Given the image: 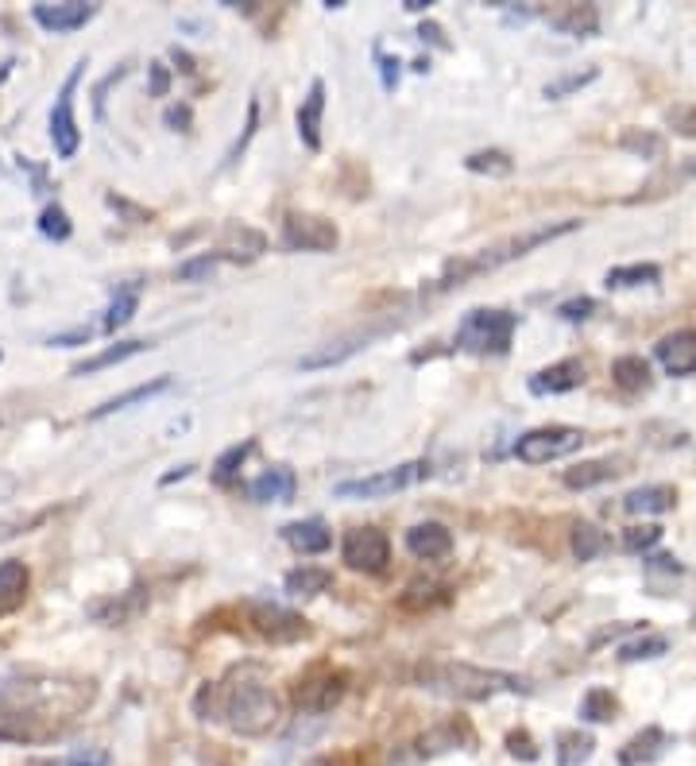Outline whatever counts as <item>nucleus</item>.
I'll use <instances>...</instances> for the list:
<instances>
[{
    "mask_svg": "<svg viewBox=\"0 0 696 766\" xmlns=\"http://www.w3.org/2000/svg\"><path fill=\"white\" fill-rule=\"evenodd\" d=\"M210 693V708L217 720L229 724L237 736L248 740H260V736H271L282 724V696L271 689L267 674L260 666H237L220 686L205 689Z\"/></svg>",
    "mask_w": 696,
    "mask_h": 766,
    "instance_id": "obj_1",
    "label": "nucleus"
},
{
    "mask_svg": "<svg viewBox=\"0 0 696 766\" xmlns=\"http://www.w3.org/2000/svg\"><path fill=\"white\" fill-rule=\"evenodd\" d=\"M415 681L430 693L453 701H492L495 693H530L527 678L503 674V669L468 666V662H426L415 669Z\"/></svg>",
    "mask_w": 696,
    "mask_h": 766,
    "instance_id": "obj_2",
    "label": "nucleus"
},
{
    "mask_svg": "<svg viewBox=\"0 0 696 766\" xmlns=\"http://www.w3.org/2000/svg\"><path fill=\"white\" fill-rule=\"evenodd\" d=\"M577 229H581V221H557V225L530 229V233H522V237H511V240H503V244H492V248H484V252H477V255L453 260V264L441 272V279H433V291H453V287H460V282L477 279V275H484V272H495V267L511 264V260H522V255L534 252V248L549 244V240H557V237H569V233H577Z\"/></svg>",
    "mask_w": 696,
    "mask_h": 766,
    "instance_id": "obj_3",
    "label": "nucleus"
},
{
    "mask_svg": "<svg viewBox=\"0 0 696 766\" xmlns=\"http://www.w3.org/2000/svg\"><path fill=\"white\" fill-rule=\"evenodd\" d=\"M519 329V314L511 310H468L457 326V349L472 356H503Z\"/></svg>",
    "mask_w": 696,
    "mask_h": 766,
    "instance_id": "obj_4",
    "label": "nucleus"
},
{
    "mask_svg": "<svg viewBox=\"0 0 696 766\" xmlns=\"http://www.w3.org/2000/svg\"><path fill=\"white\" fill-rule=\"evenodd\" d=\"M426 476H430V461H403V465L360 476V480H341L333 492L341 495V500H379V495L415 488L418 480H426Z\"/></svg>",
    "mask_w": 696,
    "mask_h": 766,
    "instance_id": "obj_5",
    "label": "nucleus"
},
{
    "mask_svg": "<svg viewBox=\"0 0 696 766\" xmlns=\"http://www.w3.org/2000/svg\"><path fill=\"white\" fill-rule=\"evenodd\" d=\"M581 445L584 434L577 426H537V430H527L515 441V457L527 461V465H549V461L577 453Z\"/></svg>",
    "mask_w": 696,
    "mask_h": 766,
    "instance_id": "obj_6",
    "label": "nucleus"
},
{
    "mask_svg": "<svg viewBox=\"0 0 696 766\" xmlns=\"http://www.w3.org/2000/svg\"><path fill=\"white\" fill-rule=\"evenodd\" d=\"M240 612L248 616V627L256 635H264V639H271V643H299V639H306L309 627L302 616H294V612L279 608V604H271V600H244L240 604Z\"/></svg>",
    "mask_w": 696,
    "mask_h": 766,
    "instance_id": "obj_7",
    "label": "nucleus"
},
{
    "mask_svg": "<svg viewBox=\"0 0 696 766\" xmlns=\"http://www.w3.org/2000/svg\"><path fill=\"white\" fill-rule=\"evenodd\" d=\"M337 244H341V233L329 217L299 210L282 217V248H291V252H333Z\"/></svg>",
    "mask_w": 696,
    "mask_h": 766,
    "instance_id": "obj_8",
    "label": "nucleus"
},
{
    "mask_svg": "<svg viewBox=\"0 0 696 766\" xmlns=\"http://www.w3.org/2000/svg\"><path fill=\"white\" fill-rule=\"evenodd\" d=\"M341 562L356 573H383L391 562V542L379 527H353L341 538Z\"/></svg>",
    "mask_w": 696,
    "mask_h": 766,
    "instance_id": "obj_9",
    "label": "nucleus"
},
{
    "mask_svg": "<svg viewBox=\"0 0 696 766\" xmlns=\"http://www.w3.org/2000/svg\"><path fill=\"white\" fill-rule=\"evenodd\" d=\"M81 66H86V62H78V66L66 74V81H62L59 98H54V109H51V143H54V155L59 159H74L78 155V143H81L78 116H74V89H78Z\"/></svg>",
    "mask_w": 696,
    "mask_h": 766,
    "instance_id": "obj_10",
    "label": "nucleus"
},
{
    "mask_svg": "<svg viewBox=\"0 0 696 766\" xmlns=\"http://www.w3.org/2000/svg\"><path fill=\"white\" fill-rule=\"evenodd\" d=\"M344 689H349V674L321 666V669H314L309 678H302L299 693H294V705H299L302 713H314V716L333 713V708L341 705Z\"/></svg>",
    "mask_w": 696,
    "mask_h": 766,
    "instance_id": "obj_11",
    "label": "nucleus"
},
{
    "mask_svg": "<svg viewBox=\"0 0 696 766\" xmlns=\"http://www.w3.org/2000/svg\"><path fill=\"white\" fill-rule=\"evenodd\" d=\"M666 376H696V329H673L654 344Z\"/></svg>",
    "mask_w": 696,
    "mask_h": 766,
    "instance_id": "obj_12",
    "label": "nucleus"
},
{
    "mask_svg": "<svg viewBox=\"0 0 696 766\" xmlns=\"http://www.w3.org/2000/svg\"><path fill=\"white\" fill-rule=\"evenodd\" d=\"M93 16H98V4H86V0H62V4H36V9H31V20H36L43 32H54V36L78 32V27H86Z\"/></svg>",
    "mask_w": 696,
    "mask_h": 766,
    "instance_id": "obj_13",
    "label": "nucleus"
},
{
    "mask_svg": "<svg viewBox=\"0 0 696 766\" xmlns=\"http://www.w3.org/2000/svg\"><path fill=\"white\" fill-rule=\"evenodd\" d=\"M403 542L422 562H441V557L453 554V530L445 523H418V527L406 530Z\"/></svg>",
    "mask_w": 696,
    "mask_h": 766,
    "instance_id": "obj_14",
    "label": "nucleus"
},
{
    "mask_svg": "<svg viewBox=\"0 0 696 766\" xmlns=\"http://www.w3.org/2000/svg\"><path fill=\"white\" fill-rule=\"evenodd\" d=\"M581 384H584V364L573 361V356L530 376V391H534V395H569V391H577Z\"/></svg>",
    "mask_w": 696,
    "mask_h": 766,
    "instance_id": "obj_15",
    "label": "nucleus"
},
{
    "mask_svg": "<svg viewBox=\"0 0 696 766\" xmlns=\"http://www.w3.org/2000/svg\"><path fill=\"white\" fill-rule=\"evenodd\" d=\"M321 116H326V81L314 78L309 81V93L299 105V116H294V124H299V140L306 143L309 151H321Z\"/></svg>",
    "mask_w": 696,
    "mask_h": 766,
    "instance_id": "obj_16",
    "label": "nucleus"
},
{
    "mask_svg": "<svg viewBox=\"0 0 696 766\" xmlns=\"http://www.w3.org/2000/svg\"><path fill=\"white\" fill-rule=\"evenodd\" d=\"M294 488H299V480H294L291 468L271 465L267 473H260L256 480L244 488V492H248V500H256V503H291Z\"/></svg>",
    "mask_w": 696,
    "mask_h": 766,
    "instance_id": "obj_17",
    "label": "nucleus"
},
{
    "mask_svg": "<svg viewBox=\"0 0 696 766\" xmlns=\"http://www.w3.org/2000/svg\"><path fill=\"white\" fill-rule=\"evenodd\" d=\"M542 16L561 36H596L599 32V12L592 4H561V9H549Z\"/></svg>",
    "mask_w": 696,
    "mask_h": 766,
    "instance_id": "obj_18",
    "label": "nucleus"
},
{
    "mask_svg": "<svg viewBox=\"0 0 696 766\" xmlns=\"http://www.w3.org/2000/svg\"><path fill=\"white\" fill-rule=\"evenodd\" d=\"M282 538H287V547H294L299 554H326L333 547V535L321 519H299V523H287L282 527Z\"/></svg>",
    "mask_w": 696,
    "mask_h": 766,
    "instance_id": "obj_19",
    "label": "nucleus"
},
{
    "mask_svg": "<svg viewBox=\"0 0 696 766\" xmlns=\"http://www.w3.org/2000/svg\"><path fill=\"white\" fill-rule=\"evenodd\" d=\"M673 503H678V492L670 485H643L623 495L627 515H666V511H673Z\"/></svg>",
    "mask_w": 696,
    "mask_h": 766,
    "instance_id": "obj_20",
    "label": "nucleus"
},
{
    "mask_svg": "<svg viewBox=\"0 0 696 766\" xmlns=\"http://www.w3.org/2000/svg\"><path fill=\"white\" fill-rule=\"evenodd\" d=\"M371 337H376V334H356V337H344V341H329V344H321V349H314V353L302 356L299 368L314 372V368H329V364L349 361V356H353V353H360V349H368Z\"/></svg>",
    "mask_w": 696,
    "mask_h": 766,
    "instance_id": "obj_21",
    "label": "nucleus"
},
{
    "mask_svg": "<svg viewBox=\"0 0 696 766\" xmlns=\"http://www.w3.org/2000/svg\"><path fill=\"white\" fill-rule=\"evenodd\" d=\"M616 476H619L616 461H581V465L565 468L561 485L573 488V492H589V488L608 485V480H616Z\"/></svg>",
    "mask_w": 696,
    "mask_h": 766,
    "instance_id": "obj_22",
    "label": "nucleus"
},
{
    "mask_svg": "<svg viewBox=\"0 0 696 766\" xmlns=\"http://www.w3.org/2000/svg\"><path fill=\"white\" fill-rule=\"evenodd\" d=\"M27 597V569L24 562L9 557V562H0V616H9L24 604Z\"/></svg>",
    "mask_w": 696,
    "mask_h": 766,
    "instance_id": "obj_23",
    "label": "nucleus"
},
{
    "mask_svg": "<svg viewBox=\"0 0 696 766\" xmlns=\"http://www.w3.org/2000/svg\"><path fill=\"white\" fill-rule=\"evenodd\" d=\"M170 388H175V379H170V376H160V379H151V384H140V388L124 391V395H113V399H109V403H101L98 411L89 414V418H109V414L128 411V406H132V403H148V399L163 395V391H170Z\"/></svg>",
    "mask_w": 696,
    "mask_h": 766,
    "instance_id": "obj_24",
    "label": "nucleus"
},
{
    "mask_svg": "<svg viewBox=\"0 0 696 766\" xmlns=\"http://www.w3.org/2000/svg\"><path fill=\"white\" fill-rule=\"evenodd\" d=\"M658 279H661L658 264H623L604 275V287H608V291H631V287H650V282H658Z\"/></svg>",
    "mask_w": 696,
    "mask_h": 766,
    "instance_id": "obj_25",
    "label": "nucleus"
},
{
    "mask_svg": "<svg viewBox=\"0 0 696 766\" xmlns=\"http://www.w3.org/2000/svg\"><path fill=\"white\" fill-rule=\"evenodd\" d=\"M666 731L661 728H646V731H638L635 740L627 743L623 751H619V763L623 766H638V763H654V758L661 755V748H666Z\"/></svg>",
    "mask_w": 696,
    "mask_h": 766,
    "instance_id": "obj_26",
    "label": "nucleus"
},
{
    "mask_svg": "<svg viewBox=\"0 0 696 766\" xmlns=\"http://www.w3.org/2000/svg\"><path fill=\"white\" fill-rule=\"evenodd\" d=\"M611 379H616L619 391L635 395V391L650 388V364H646L643 356H619V361L611 364Z\"/></svg>",
    "mask_w": 696,
    "mask_h": 766,
    "instance_id": "obj_27",
    "label": "nucleus"
},
{
    "mask_svg": "<svg viewBox=\"0 0 696 766\" xmlns=\"http://www.w3.org/2000/svg\"><path fill=\"white\" fill-rule=\"evenodd\" d=\"M287 592L291 597H318V592H329L333 585V573L329 569H318V565H302V569H291L287 573Z\"/></svg>",
    "mask_w": 696,
    "mask_h": 766,
    "instance_id": "obj_28",
    "label": "nucleus"
},
{
    "mask_svg": "<svg viewBox=\"0 0 696 766\" xmlns=\"http://www.w3.org/2000/svg\"><path fill=\"white\" fill-rule=\"evenodd\" d=\"M136 306H140V282H124V287H116L113 302H109L105 310V329L109 334H116L121 326H128L136 314Z\"/></svg>",
    "mask_w": 696,
    "mask_h": 766,
    "instance_id": "obj_29",
    "label": "nucleus"
},
{
    "mask_svg": "<svg viewBox=\"0 0 696 766\" xmlns=\"http://www.w3.org/2000/svg\"><path fill=\"white\" fill-rule=\"evenodd\" d=\"M592 751H596V740H592L589 731H561V736H557V766L589 763Z\"/></svg>",
    "mask_w": 696,
    "mask_h": 766,
    "instance_id": "obj_30",
    "label": "nucleus"
},
{
    "mask_svg": "<svg viewBox=\"0 0 696 766\" xmlns=\"http://www.w3.org/2000/svg\"><path fill=\"white\" fill-rule=\"evenodd\" d=\"M143 349H151V344L148 341H121V344H113V349H105V353H98V356H89V361L74 364L71 376H89V372H101V368H109V364H121V361H128V356L143 353Z\"/></svg>",
    "mask_w": 696,
    "mask_h": 766,
    "instance_id": "obj_31",
    "label": "nucleus"
},
{
    "mask_svg": "<svg viewBox=\"0 0 696 766\" xmlns=\"http://www.w3.org/2000/svg\"><path fill=\"white\" fill-rule=\"evenodd\" d=\"M465 167L472 171V175L507 178L515 171V159L507 155V151H499V148H488V151H472V155L465 159Z\"/></svg>",
    "mask_w": 696,
    "mask_h": 766,
    "instance_id": "obj_32",
    "label": "nucleus"
},
{
    "mask_svg": "<svg viewBox=\"0 0 696 766\" xmlns=\"http://www.w3.org/2000/svg\"><path fill=\"white\" fill-rule=\"evenodd\" d=\"M252 453H256V441H252V438L229 445V450L213 461V480H217V485H232V480H237V473H240V465H244Z\"/></svg>",
    "mask_w": 696,
    "mask_h": 766,
    "instance_id": "obj_33",
    "label": "nucleus"
},
{
    "mask_svg": "<svg viewBox=\"0 0 696 766\" xmlns=\"http://www.w3.org/2000/svg\"><path fill=\"white\" fill-rule=\"evenodd\" d=\"M225 237H229V244L220 248V255H225V260H256L260 252H264V237H260V233H252V229H244V225H232L229 233H225Z\"/></svg>",
    "mask_w": 696,
    "mask_h": 766,
    "instance_id": "obj_34",
    "label": "nucleus"
},
{
    "mask_svg": "<svg viewBox=\"0 0 696 766\" xmlns=\"http://www.w3.org/2000/svg\"><path fill=\"white\" fill-rule=\"evenodd\" d=\"M604 547H608L604 530L592 527V523H577L573 527V557L577 562H592V557L604 554Z\"/></svg>",
    "mask_w": 696,
    "mask_h": 766,
    "instance_id": "obj_35",
    "label": "nucleus"
},
{
    "mask_svg": "<svg viewBox=\"0 0 696 766\" xmlns=\"http://www.w3.org/2000/svg\"><path fill=\"white\" fill-rule=\"evenodd\" d=\"M666 651H670V639H666V635H643L635 643L619 646V662H650V658H661Z\"/></svg>",
    "mask_w": 696,
    "mask_h": 766,
    "instance_id": "obj_36",
    "label": "nucleus"
},
{
    "mask_svg": "<svg viewBox=\"0 0 696 766\" xmlns=\"http://www.w3.org/2000/svg\"><path fill=\"white\" fill-rule=\"evenodd\" d=\"M619 713L616 696H611V689H589L581 701V720H592V724H608L611 716Z\"/></svg>",
    "mask_w": 696,
    "mask_h": 766,
    "instance_id": "obj_37",
    "label": "nucleus"
},
{
    "mask_svg": "<svg viewBox=\"0 0 696 766\" xmlns=\"http://www.w3.org/2000/svg\"><path fill=\"white\" fill-rule=\"evenodd\" d=\"M596 66H589V71H577V74H561L557 81H546V93L549 101H561V98H569V93H577V89H584L589 81H596Z\"/></svg>",
    "mask_w": 696,
    "mask_h": 766,
    "instance_id": "obj_38",
    "label": "nucleus"
},
{
    "mask_svg": "<svg viewBox=\"0 0 696 766\" xmlns=\"http://www.w3.org/2000/svg\"><path fill=\"white\" fill-rule=\"evenodd\" d=\"M39 233H43L47 240H66L74 233V225L62 205H47V210L39 213Z\"/></svg>",
    "mask_w": 696,
    "mask_h": 766,
    "instance_id": "obj_39",
    "label": "nucleus"
},
{
    "mask_svg": "<svg viewBox=\"0 0 696 766\" xmlns=\"http://www.w3.org/2000/svg\"><path fill=\"white\" fill-rule=\"evenodd\" d=\"M658 542H661V527H654V523L627 527V535H623V550H631V554H646V550H654Z\"/></svg>",
    "mask_w": 696,
    "mask_h": 766,
    "instance_id": "obj_40",
    "label": "nucleus"
},
{
    "mask_svg": "<svg viewBox=\"0 0 696 766\" xmlns=\"http://www.w3.org/2000/svg\"><path fill=\"white\" fill-rule=\"evenodd\" d=\"M438 592H445L438 581H410L406 585V592H403V608H430V604H438V600H445V597H438Z\"/></svg>",
    "mask_w": 696,
    "mask_h": 766,
    "instance_id": "obj_41",
    "label": "nucleus"
},
{
    "mask_svg": "<svg viewBox=\"0 0 696 766\" xmlns=\"http://www.w3.org/2000/svg\"><path fill=\"white\" fill-rule=\"evenodd\" d=\"M225 260L220 252H205V255H194V260H186V264H178V279H186V282H198V279H205V275H213L217 272V264Z\"/></svg>",
    "mask_w": 696,
    "mask_h": 766,
    "instance_id": "obj_42",
    "label": "nucleus"
},
{
    "mask_svg": "<svg viewBox=\"0 0 696 766\" xmlns=\"http://www.w3.org/2000/svg\"><path fill=\"white\" fill-rule=\"evenodd\" d=\"M596 310H599V302L589 299V294H581V299L561 302V306H557V314H561L565 322H589V317L596 314Z\"/></svg>",
    "mask_w": 696,
    "mask_h": 766,
    "instance_id": "obj_43",
    "label": "nucleus"
},
{
    "mask_svg": "<svg viewBox=\"0 0 696 766\" xmlns=\"http://www.w3.org/2000/svg\"><path fill=\"white\" fill-rule=\"evenodd\" d=\"M507 751H511L515 758H522V763H534L537 758L534 740H530L527 731H511V736H507Z\"/></svg>",
    "mask_w": 696,
    "mask_h": 766,
    "instance_id": "obj_44",
    "label": "nucleus"
},
{
    "mask_svg": "<svg viewBox=\"0 0 696 766\" xmlns=\"http://www.w3.org/2000/svg\"><path fill=\"white\" fill-rule=\"evenodd\" d=\"M623 148L638 151V155H658V151H661V140H658V136H638V133H627V136H623Z\"/></svg>",
    "mask_w": 696,
    "mask_h": 766,
    "instance_id": "obj_45",
    "label": "nucleus"
},
{
    "mask_svg": "<svg viewBox=\"0 0 696 766\" xmlns=\"http://www.w3.org/2000/svg\"><path fill=\"white\" fill-rule=\"evenodd\" d=\"M256 124H260V101H248V128H244V136H240V143L232 148V155H229V163L232 159H240V151L248 148V140L256 136Z\"/></svg>",
    "mask_w": 696,
    "mask_h": 766,
    "instance_id": "obj_46",
    "label": "nucleus"
},
{
    "mask_svg": "<svg viewBox=\"0 0 696 766\" xmlns=\"http://www.w3.org/2000/svg\"><path fill=\"white\" fill-rule=\"evenodd\" d=\"M376 62H379V74H383V89H395V81H398V59H388L383 51H376Z\"/></svg>",
    "mask_w": 696,
    "mask_h": 766,
    "instance_id": "obj_47",
    "label": "nucleus"
},
{
    "mask_svg": "<svg viewBox=\"0 0 696 766\" xmlns=\"http://www.w3.org/2000/svg\"><path fill=\"white\" fill-rule=\"evenodd\" d=\"M66 766H109V755L105 751H74Z\"/></svg>",
    "mask_w": 696,
    "mask_h": 766,
    "instance_id": "obj_48",
    "label": "nucleus"
},
{
    "mask_svg": "<svg viewBox=\"0 0 696 766\" xmlns=\"http://www.w3.org/2000/svg\"><path fill=\"white\" fill-rule=\"evenodd\" d=\"M646 569H661V573H681V562H678V557H670V554H658V557H650V562H646Z\"/></svg>",
    "mask_w": 696,
    "mask_h": 766,
    "instance_id": "obj_49",
    "label": "nucleus"
},
{
    "mask_svg": "<svg viewBox=\"0 0 696 766\" xmlns=\"http://www.w3.org/2000/svg\"><path fill=\"white\" fill-rule=\"evenodd\" d=\"M151 71H155V81H151V93H155V98H163V93H167V71H163L160 62H155Z\"/></svg>",
    "mask_w": 696,
    "mask_h": 766,
    "instance_id": "obj_50",
    "label": "nucleus"
},
{
    "mask_svg": "<svg viewBox=\"0 0 696 766\" xmlns=\"http://www.w3.org/2000/svg\"><path fill=\"white\" fill-rule=\"evenodd\" d=\"M418 39H430V43H438V47H450L445 39H441V27L438 24H422V27H418Z\"/></svg>",
    "mask_w": 696,
    "mask_h": 766,
    "instance_id": "obj_51",
    "label": "nucleus"
},
{
    "mask_svg": "<svg viewBox=\"0 0 696 766\" xmlns=\"http://www.w3.org/2000/svg\"><path fill=\"white\" fill-rule=\"evenodd\" d=\"M71 341L86 344V341H89V329H78V334H59V337H51V344H71Z\"/></svg>",
    "mask_w": 696,
    "mask_h": 766,
    "instance_id": "obj_52",
    "label": "nucleus"
},
{
    "mask_svg": "<svg viewBox=\"0 0 696 766\" xmlns=\"http://www.w3.org/2000/svg\"><path fill=\"white\" fill-rule=\"evenodd\" d=\"M190 468H194V465H178L175 473L163 476V485H175V480H182V476H190Z\"/></svg>",
    "mask_w": 696,
    "mask_h": 766,
    "instance_id": "obj_53",
    "label": "nucleus"
},
{
    "mask_svg": "<svg viewBox=\"0 0 696 766\" xmlns=\"http://www.w3.org/2000/svg\"><path fill=\"white\" fill-rule=\"evenodd\" d=\"M190 121V109H170L167 113V124H186Z\"/></svg>",
    "mask_w": 696,
    "mask_h": 766,
    "instance_id": "obj_54",
    "label": "nucleus"
},
{
    "mask_svg": "<svg viewBox=\"0 0 696 766\" xmlns=\"http://www.w3.org/2000/svg\"><path fill=\"white\" fill-rule=\"evenodd\" d=\"M430 9V0H406V12H426Z\"/></svg>",
    "mask_w": 696,
    "mask_h": 766,
    "instance_id": "obj_55",
    "label": "nucleus"
},
{
    "mask_svg": "<svg viewBox=\"0 0 696 766\" xmlns=\"http://www.w3.org/2000/svg\"><path fill=\"white\" fill-rule=\"evenodd\" d=\"M685 171H688V175H696V159H693V163H685Z\"/></svg>",
    "mask_w": 696,
    "mask_h": 766,
    "instance_id": "obj_56",
    "label": "nucleus"
}]
</instances>
